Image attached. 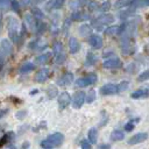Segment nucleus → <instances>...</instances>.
<instances>
[{
  "instance_id": "1",
  "label": "nucleus",
  "mask_w": 149,
  "mask_h": 149,
  "mask_svg": "<svg viewBox=\"0 0 149 149\" xmlns=\"http://www.w3.org/2000/svg\"><path fill=\"white\" fill-rule=\"evenodd\" d=\"M6 24H7V31H8V37L13 43L19 42V33H20V23L19 20L14 15H9L6 19Z\"/></svg>"
},
{
  "instance_id": "2",
  "label": "nucleus",
  "mask_w": 149,
  "mask_h": 149,
  "mask_svg": "<svg viewBox=\"0 0 149 149\" xmlns=\"http://www.w3.org/2000/svg\"><path fill=\"white\" fill-rule=\"evenodd\" d=\"M64 141V135L62 133H54V134H50L47 139H44L42 142H41V146L45 149H50V148H55V147H59Z\"/></svg>"
},
{
  "instance_id": "3",
  "label": "nucleus",
  "mask_w": 149,
  "mask_h": 149,
  "mask_svg": "<svg viewBox=\"0 0 149 149\" xmlns=\"http://www.w3.org/2000/svg\"><path fill=\"white\" fill-rule=\"evenodd\" d=\"M13 52V42L9 38H1L0 41V68L6 62V59Z\"/></svg>"
},
{
  "instance_id": "4",
  "label": "nucleus",
  "mask_w": 149,
  "mask_h": 149,
  "mask_svg": "<svg viewBox=\"0 0 149 149\" xmlns=\"http://www.w3.org/2000/svg\"><path fill=\"white\" fill-rule=\"evenodd\" d=\"M98 81V76L97 73H88L85 77H80L76 80V85L78 87H86L90 85H93Z\"/></svg>"
},
{
  "instance_id": "5",
  "label": "nucleus",
  "mask_w": 149,
  "mask_h": 149,
  "mask_svg": "<svg viewBox=\"0 0 149 149\" xmlns=\"http://www.w3.org/2000/svg\"><path fill=\"white\" fill-rule=\"evenodd\" d=\"M84 102H86V93L83 92V91L76 92L74 95L71 98V105H72V107L76 108V109L80 108V107L84 105Z\"/></svg>"
},
{
  "instance_id": "6",
  "label": "nucleus",
  "mask_w": 149,
  "mask_h": 149,
  "mask_svg": "<svg viewBox=\"0 0 149 149\" xmlns=\"http://www.w3.org/2000/svg\"><path fill=\"white\" fill-rule=\"evenodd\" d=\"M113 20H114V16H113L112 14L102 13L101 15H99V16L95 19V28H97L98 30H101L104 24H109L111 22H113Z\"/></svg>"
},
{
  "instance_id": "7",
  "label": "nucleus",
  "mask_w": 149,
  "mask_h": 149,
  "mask_svg": "<svg viewBox=\"0 0 149 149\" xmlns=\"http://www.w3.org/2000/svg\"><path fill=\"white\" fill-rule=\"evenodd\" d=\"M99 91H100V93L102 95H112V94L119 93L118 84H114V83H107V84L102 85Z\"/></svg>"
},
{
  "instance_id": "8",
  "label": "nucleus",
  "mask_w": 149,
  "mask_h": 149,
  "mask_svg": "<svg viewBox=\"0 0 149 149\" xmlns=\"http://www.w3.org/2000/svg\"><path fill=\"white\" fill-rule=\"evenodd\" d=\"M24 22L27 26V29H29L30 31H36L38 23H37V19L31 14V13H27L24 15Z\"/></svg>"
},
{
  "instance_id": "9",
  "label": "nucleus",
  "mask_w": 149,
  "mask_h": 149,
  "mask_svg": "<svg viewBox=\"0 0 149 149\" xmlns=\"http://www.w3.org/2000/svg\"><path fill=\"white\" fill-rule=\"evenodd\" d=\"M122 62L120 58L118 57H113V58H108L102 63V66L105 69H109V70H114V69H119L121 68Z\"/></svg>"
},
{
  "instance_id": "10",
  "label": "nucleus",
  "mask_w": 149,
  "mask_h": 149,
  "mask_svg": "<svg viewBox=\"0 0 149 149\" xmlns=\"http://www.w3.org/2000/svg\"><path fill=\"white\" fill-rule=\"evenodd\" d=\"M57 101H58L59 109H64L71 104V97H70V94L68 92H61L59 95H58Z\"/></svg>"
},
{
  "instance_id": "11",
  "label": "nucleus",
  "mask_w": 149,
  "mask_h": 149,
  "mask_svg": "<svg viewBox=\"0 0 149 149\" xmlns=\"http://www.w3.org/2000/svg\"><path fill=\"white\" fill-rule=\"evenodd\" d=\"M88 44L93 49H100L102 47V37L98 34H91L88 36Z\"/></svg>"
},
{
  "instance_id": "12",
  "label": "nucleus",
  "mask_w": 149,
  "mask_h": 149,
  "mask_svg": "<svg viewBox=\"0 0 149 149\" xmlns=\"http://www.w3.org/2000/svg\"><path fill=\"white\" fill-rule=\"evenodd\" d=\"M147 139H148V134H147V133L141 132V133H137V134L133 135V136L127 141V143H128V144H130V146H134V144H137V143L144 142Z\"/></svg>"
},
{
  "instance_id": "13",
  "label": "nucleus",
  "mask_w": 149,
  "mask_h": 149,
  "mask_svg": "<svg viewBox=\"0 0 149 149\" xmlns=\"http://www.w3.org/2000/svg\"><path fill=\"white\" fill-rule=\"evenodd\" d=\"M72 81H73V74H72L71 72H66V73L62 74V76L57 79L56 84L59 85V86H65V85L72 84Z\"/></svg>"
},
{
  "instance_id": "14",
  "label": "nucleus",
  "mask_w": 149,
  "mask_h": 149,
  "mask_svg": "<svg viewBox=\"0 0 149 149\" xmlns=\"http://www.w3.org/2000/svg\"><path fill=\"white\" fill-rule=\"evenodd\" d=\"M49 73H50V70L48 68H42L37 71V73L35 74V80L37 83H44L47 80V78L49 77Z\"/></svg>"
},
{
  "instance_id": "15",
  "label": "nucleus",
  "mask_w": 149,
  "mask_h": 149,
  "mask_svg": "<svg viewBox=\"0 0 149 149\" xmlns=\"http://www.w3.org/2000/svg\"><path fill=\"white\" fill-rule=\"evenodd\" d=\"M80 50V43L76 37H70L69 38V51L70 54H77Z\"/></svg>"
},
{
  "instance_id": "16",
  "label": "nucleus",
  "mask_w": 149,
  "mask_h": 149,
  "mask_svg": "<svg viewBox=\"0 0 149 149\" xmlns=\"http://www.w3.org/2000/svg\"><path fill=\"white\" fill-rule=\"evenodd\" d=\"M147 97H149V88H140L130 94V98L133 99H143Z\"/></svg>"
},
{
  "instance_id": "17",
  "label": "nucleus",
  "mask_w": 149,
  "mask_h": 149,
  "mask_svg": "<svg viewBox=\"0 0 149 149\" xmlns=\"http://www.w3.org/2000/svg\"><path fill=\"white\" fill-rule=\"evenodd\" d=\"M64 0H49L45 3V9L47 10H52V9H58L63 6Z\"/></svg>"
},
{
  "instance_id": "18",
  "label": "nucleus",
  "mask_w": 149,
  "mask_h": 149,
  "mask_svg": "<svg viewBox=\"0 0 149 149\" xmlns=\"http://www.w3.org/2000/svg\"><path fill=\"white\" fill-rule=\"evenodd\" d=\"M71 19L74 20V21H86V20L90 19V15L84 13V12H81V10H76V12L72 13Z\"/></svg>"
},
{
  "instance_id": "19",
  "label": "nucleus",
  "mask_w": 149,
  "mask_h": 149,
  "mask_svg": "<svg viewBox=\"0 0 149 149\" xmlns=\"http://www.w3.org/2000/svg\"><path fill=\"white\" fill-rule=\"evenodd\" d=\"M98 136H99V132L97 128H90L88 133H87V140L91 142V144H95L98 141Z\"/></svg>"
},
{
  "instance_id": "20",
  "label": "nucleus",
  "mask_w": 149,
  "mask_h": 149,
  "mask_svg": "<svg viewBox=\"0 0 149 149\" xmlns=\"http://www.w3.org/2000/svg\"><path fill=\"white\" fill-rule=\"evenodd\" d=\"M109 137H111V140L113 142H119V141H121V140L125 139V133L122 130H120V129H115V130H113L111 133V136Z\"/></svg>"
},
{
  "instance_id": "21",
  "label": "nucleus",
  "mask_w": 149,
  "mask_h": 149,
  "mask_svg": "<svg viewBox=\"0 0 149 149\" xmlns=\"http://www.w3.org/2000/svg\"><path fill=\"white\" fill-rule=\"evenodd\" d=\"M51 55H52V54H51L50 51L43 52V54H41L40 56H37L35 61H36V63H37V64H45V63H47V62L50 59Z\"/></svg>"
},
{
  "instance_id": "22",
  "label": "nucleus",
  "mask_w": 149,
  "mask_h": 149,
  "mask_svg": "<svg viewBox=\"0 0 149 149\" xmlns=\"http://www.w3.org/2000/svg\"><path fill=\"white\" fill-rule=\"evenodd\" d=\"M34 69H35V65H34V63H31V62H28V63H24L23 65H21V68H20V73H22V74H26V73H29V72L34 71Z\"/></svg>"
},
{
  "instance_id": "23",
  "label": "nucleus",
  "mask_w": 149,
  "mask_h": 149,
  "mask_svg": "<svg viewBox=\"0 0 149 149\" xmlns=\"http://www.w3.org/2000/svg\"><path fill=\"white\" fill-rule=\"evenodd\" d=\"M97 62H98L97 55H94L93 52H87V56H86V59H85V64L87 66H92V65L97 64Z\"/></svg>"
},
{
  "instance_id": "24",
  "label": "nucleus",
  "mask_w": 149,
  "mask_h": 149,
  "mask_svg": "<svg viewBox=\"0 0 149 149\" xmlns=\"http://www.w3.org/2000/svg\"><path fill=\"white\" fill-rule=\"evenodd\" d=\"M45 92H47V95L49 99H54V98H56V95H58V90H57L56 85H50Z\"/></svg>"
},
{
  "instance_id": "25",
  "label": "nucleus",
  "mask_w": 149,
  "mask_h": 149,
  "mask_svg": "<svg viewBox=\"0 0 149 149\" xmlns=\"http://www.w3.org/2000/svg\"><path fill=\"white\" fill-rule=\"evenodd\" d=\"M79 34H80L81 36H90V35L92 34V28H91V26H88V24H83V26H80V28H79Z\"/></svg>"
},
{
  "instance_id": "26",
  "label": "nucleus",
  "mask_w": 149,
  "mask_h": 149,
  "mask_svg": "<svg viewBox=\"0 0 149 149\" xmlns=\"http://www.w3.org/2000/svg\"><path fill=\"white\" fill-rule=\"evenodd\" d=\"M119 31V27L118 26H109V27H107L106 29H105V34L106 35H114V34H116Z\"/></svg>"
},
{
  "instance_id": "27",
  "label": "nucleus",
  "mask_w": 149,
  "mask_h": 149,
  "mask_svg": "<svg viewBox=\"0 0 149 149\" xmlns=\"http://www.w3.org/2000/svg\"><path fill=\"white\" fill-rule=\"evenodd\" d=\"M95 98H97V93H95L94 90H92V91H90V92L86 93V102L87 104H91L92 101H94Z\"/></svg>"
},
{
  "instance_id": "28",
  "label": "nucleus",
  "mask_w": 149,
  "mask_h": 149,
  "mask_svg": "<svg viewBox=\"0 0 149 149\" xmlns=\"http://www.w3.org/2000/svg\"><path fill=\"white\" fill-rule=\"evenodd\" d=\"M65 54L63 52V51H61V52H57V54H55V62L57 63V64H61V63H63L64 61H65Z\"/></svg>"
},
{
  "instance_id": "29",
  "label": "nucleus",
  "mask_w": 149,
  "mask_h": 149,
  "mask_svg": "<svg viewBox=\"0 0 149 149\" xmlns=\"http://www.w3.org/2000/svg\"><path fill=\"white\" fill-rule=\"evenodd\" d=\"M149 79V70H144L143 72H141L137 77V80L139 81H146Z\"/></svg>"
},
{
  "instance_id": "30",
  "label": "nucleus",
  "mask_w": 149,
  "mask_h": 149,
  "mask_svg": "<svg viewBox=\"0 0 149 149\" xmlns=\"http://www.w3.org/2000/svg\"><path fill=\"white\" fill-rule=\"evenodd\" d=\"M10 1L12 0H0V10H6L7 8H9Z\"/></svg>"
},
{
  "instance_id": "31",
  "label": "nucleus",
  "mask_w": 149,
  "mask_h": 149,
  "mask_svg": "<svg viewBox=\"0 0 149 149\" xmlns=\"http://www.w3.org/2000/svg\"><path fill=\"white\" fill-rule=\"evenodd\" d=\"M128 85H129V83H128L127 80H122L121 83H119V84H118V88H119V92L126 91V90L128 88Z\"/></svg>"
},
{
  "instance_id": "32",
  "label": "nucleus",
  "mask_w": 149,
  "mask_h": 149,
  "mask_svg": "<svg viewBox=\"0 0 149 149\" xmlns=\"http://www.w3.org/2000/svg\"><path fill=\"white\" fill-rule=\"evenodd\" d=\"M31 14H33L36 19H42V17H43V13L41 12V9H40V8H36V7H34V8H33Z\"/></svg>"
},
{
  "instance_id": "33",
  "label": "nucleus",
  "mask_w": 149,
  "mask_h": 149,
  "mask_svg": "<svg viewBox=\"0 0 149 149\" xmlns=\"http://www.w3.org/2000/svg\"><path fill=\"white\" fill-rule=\"evenodd\" d=\"M135 120H132V121H129V122H127L126 125H125V132H130V130H133L134 128H135Z\"/></svg>"
},
{
  "instance_id": "34",
  "label": "nucleus",
  "mask_w": 149,
  "mask_h": 149,
  "mask_svg": "<svg viewBox=\"0 0 149 149\" xmlns=\"http://www.w3.org/2000/svg\"><path fill=\"white\" fill-rule=\"evenodd\" d=\"M88 8H90L91 10H99V3L92 0V1H90V3H88Z\"/></svg>"
},
{
  "instance_id": "35",
  "label": "nucleus",
  "mask_w": 149,
  "mask_h": 149,
  "mask_svg": "<svg viewBox=\"0 0 149 149\" xmlns=\"http://www.w3.org/2000/svg\"><path fill=\"white\" fill-rule=\"evenodd\" d=\"M108 9H109V2H108V1H105V2H102L101 5H99V10L106 12V10H108Z\"/></svg>"
},
{
  "instance_id": "36",
  "label": "nucleus",
  "mask_w": 149,
  "mask_h": 149,
  "mask_svg": "<svg viewBox=\"0 0 149 149\" xmlns=\"http://www.w3.org/2000/svg\"><path fill=\"white\" fill-rule=\"evenodd\" d=\"M61 51H63V45H62L61 42H56L55 45H54V52L57 54V52H61Z\"/></svg>"
},
{
  "instance_id": "37",
  "label": "nucleus",
  "mask_w": 149,
  "mask_h": 149,
  "mask_svg": "<svg viewBox=\"0 0 149 149\" xmlns=\"http://www.w3.org/2000/svg\"><path fill=\"white\" fill-rule=\"evenodd\" d=\"M10 8L15 12H20V6H19V2L16 0H12L10 1Z\"/></svg>"
},
{
  "instance_id": "38",
  "label": "nucleus",
  "mask_w": 149,
  "mask_h": 149,
  "mask_svg": "<svg viewBox=\"0 0 149 149\" xmlns=\"http://www.w3.org/2000/svg\"><path fill=\"white\" fill-rule=\"evenodd\" d=\"M81 148H84V149H90V148H91V142H90L88 140H83V142H81Z\"/></svg>"
},
{
  "instance_id": "39",
  "label": "nucleus",
  "mask_w": 149,
  "mask_h": 149,
  "mask_svg": "<svg viewBox=\"0 0 149 149\" xmlns=\"http://www.w3.org/2000/svg\"><path fill=\"white\" fill-rule=\"evenodd\" d=\"M26 114H27V112H26V111H20V112H17V113L15 114V116H16L17 119L22 120V119L26 116Z\"/></svg>"
},
{
  "instance_id": "40",
  "label": "nucleus",
  "mask_w": 149,
  "mask_h": 149,
  "mask_svg": "<svg viewBox=\"0 0 149 149\" xmlns=\"http://www.w3.org/2000/svg\"><path fill=\"white\" fill-rule=\"evenodd\" d=\"M6 114H7V109H6V108H5V109H1V111H0V119H1L3 115H6Z\"/></svg>"
},
{
  "instance_id": "41",
  "label": "nucleus",
  "mask_w": 149,
  "mask_h": 149,
  "mask_svg": "<svg viewBox=\"0 0 149 149\" xmlns=\"http://www.w3.org/2000/svg\"><path fill=\"white\" fill-rule=\"evenodd\" d=\"M36 93H38V90L35 88V90H33V91L30 92V95H34V94H36Z\"/></svg>"
},
{
  "instance_id": "42",
  "label": "nucleus",
  "mask_w": 149,
  "mask_h": 149,
  "mask_svg": "<svg viewBox=\"0 0 149 149\" xmlns=\"http://www.w3.org/2000/svg\"><path fill=\"white\" fill-rule=\"evenodd\" d=\"M24 147H29V143H28V142H24L23 146H22V148H24Z\"/></svg>"
},
{
  "instance_id": "43",
  "label": "nucleus",
  "mask_w": 149,
  "mask_h": 149,
  "mask_svg": "<svg viewBox=\"0 0 149 149\" xmlns=\"http://www.w3.org/2000/svg\"><path fill=\"white\" fill-rule=\"evenodd\" d=\"M1 19H2V14H1V12H0V27H1Z\"/></svg>"
},
{
  "instance_id": "44",
  "label": "nucleus",
  "mask_w": 149,
  "mask_h": 149,
  "mask_svg": "<svg viewBox=\"0 0 149 149\" xmlns=\"http://www.w3.org/2000/svg\"><path fill=\"white\" fill-rule=\"evenodd\" d=\"M36 1H43V0H36Z\"/></svg>"
}]
</instances>
